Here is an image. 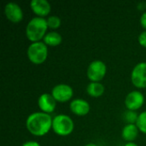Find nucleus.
Returning <instances> with one entry per match:
<instances>
[{"label":"nucleus","instance_id":"f257e3e1","mask_svg":"<svg viewBox=\"0 0 146 146\" xmlns=\"http://www.w3.org/2000/svg\"><path fill=\"white\" fill-rule=\"evenodd\" d=\"M52 117L50 114L42 111L34 112L29 115L26 120V127L27 131L38 137L47 134L52 128Z\"/></svg>","mask_w":146,"mask_h":146},{"label":"nucleus","instance_id":"f03ea898","mask_svg":"<svg viewBox=\"0 0 146 146\" xmlns=\"http://www.w3.org/2000/svg\"><path fill=\"white\" fill-rule=\"evenodd\" d=\"M45 18L35 16L32 18L26 27V36L32 42H38L44 38L48 30Z\"/></svg>","mask_w":146,"mask_h":146},{"label":"nucleus","instance_id":"7ed1b4c3","mask_svg":"<svg viewBox=\"0 0 146 146\" xmlns=\"http://www.w3.org/2000/svg\"><path fill=\"white\" fill-rule=\"evenodd\" d=\"M27 55L32 63L42 64L48 57V47L43 41L31 43L27 48Z\"/></svg>","mask_w":146,"mask_h":146},{"label":"nucleus","instance_id":"20e7f679","mask_svg":"<svg viewBox=\"0 0 146 146\" xmlns=\"http://www.w3.org/2000/svg\"><path fill=\"white\" fill-rule=\"evenodd\" d=\"M74 128V123L71 117L60 114L56 115L52 121V130L59 136L65 137L71 134Z\"/></svg>","mask_w":146,"mask_h":146},{"label":"nucleus","instance_id":"39448f33","mask_svg":"<svg viewBox=\"0 0 146 146\" xmlns=\"http://www.w3.org/2000/svg\"><path fill=\"white\" fill-rule=\"evenodd\" d=\"M107 73V66L104 62L101 60H94L92 61L86 71L87 78L92 82H100Z\"/></svg>","mask_w":146,"mask_h":146},{"label":"nucleus","instance_id":"423d86ee","mask_svg":"<svg viewBox=\"0 0 146 146\" xmlns=\"http://www.w3.org/2000/svg\"><path fill=\"white\" fill-rule=\"evenodd\" d=\"M131 80L137 88H146V62L137 63L132 70Z\"/></svg>","mask_w":146,"mask_h":146},{"label":"nucleus","instance_id":"0eeeda50","mask_svg":"<svg viewBox=\"0 0 146 146\" xmlns=\"http://www.w3.org/2000/svg\"><path fill=\"white\" fill-rule=\"evenodd\" d=\"M51 95L53 96L56 102L66 103L73 98L74 90L68 84H57L52 88Z\"/></svg>","mask_w":146,"mask_h":146},{"label":"nucleus","instance_id":"6e6552de","mask_svg":"<svg viewBox=\"0 0 146 146\" xmlns=\"http://www.w3.org/2000/svg\"><path fill=\"white\" fill-rule=\"evenodd\" d=\"M3 11L6 18L12 23H19L23 19L22 9L15 2H9L6 3Z\"/></svg>","mask_w":146,"mask_h":146},{"label":"nucleus","instance_id":"1a4fd4ad","mask_svg":"<svg viewBox=\"0 0 146 146\" xmlns=\"http://www.w3.org/2000/svg\"><path fill=\"white\" fill-rule=\"evenodd\" d=\"M145 103V96L139 91H132L130 92L125 98V105L128 110L136 111L140 109Z\"/></svg>","mask_w":146,"mask_h":146},{"label":"nucleus","instance_id":"9d476101","mask_svg":"<svg viewBox=\"0 0 146 146\" xmlns=\"http://www.w3.org/2000/svg\"><path fill=\"white\" fill-rule=\"evenodd\" d=\"M38 105L42 112L52 113L56 107V101L50 93H43L38 98Z\"/></svg>","mask_w":146,"mask_h":146},{"label":"nucleus","instance_id":"9b49d317","mask_svg":"<svg viewBox=\"0 0 146 146\" xmlns=\"http://www.w3.org/2000/svg\"><path fill=\"white\" fill-rule=\"evenodd\" d=\"M30 8L37 16L43 18L47 16L51 10L50 3L47 0H32Z\"/></svg>","mask_w":146,"mask_h":146},{"label":"nucleus","instance_id":"f8f14e48","mask_svg":"<svg viewBox=\"0 0 146 146\" xmlns=\"http://www.w3.org/2000/svg\"><path fill=\"white\" fill-rule=\"evenodd\" d=\"M69 108L74 115L80 116L86 115L90 111L89 103L82 98H75L72 100L69 104Z\"/></svg>","mask_w":146,"mask_h":146},{"label":"nucleus","instance_id":"ddd939ff","mask_svg":"<svg viewBox=\"0 0 146 146\" xmlns=\"http://www.w3.org/2000/svg\"><path fill=\"white\" fill-rule=\"evenodd\" d=\"M139 128L136 124H127L121 131V137L127 142H133L139 135Z\"/></svg>","mask_w":146,"mask_h":146},{"label":"nucleus","instance_id":"4468645a","mask_svg":"<svg viewBox=\"0 0 146 146\" xmlns=\"http://www.w3.org/2000/svg\"><path fill=\"white\" fill-rule=\"evenodd\" d=\"M62 35L56 31L48 32L43 38V42L47 46L48 45L49 46H57L62 43Z\"/></svg>","mask_w":146,"mask_h":146},{"label":"nucleus","instance_id":"2eb2a0df","mask_svg":"<svg viewBox=\"0 0 146 146\" xmlns=\"http://www.w3.org/2000/svg\"><path fill=\"white\" fill-rule=\"evenodd\" d=\"M104 86L101 82H91L86 86V92L92 98H99L104 92Z\"/></svg>","mask_w":146,"mask_h":146},{"label":"nucleus","instance_id":"dca6fc26","mask_svg":"<svg viewBox=\"0 0 146 146\" xmlns=\"http://www.w3.org/2000/svg\"><path fill=\"white\" fill-rule=\"evenodd\" d=\"M46 21H47L48 27L52 29V30H56V29L59 28L61 24H62L61 18L57 15H49L48 18L46 19Z\"/></svg>","mask_w":146,"mask_h":146},{"label":"nucleus","instance_id":"f3484780","mask_svg":"<svg viewBox=\"0 0 146 146\" xmlns=\"http://www.w3.org/2000/svg\"><path fill=\"white\" fill-rule=\"evenodd\" d=\"M139 132L146 134V110L139 115V118L136 123Z\"/></svg>","mask_w":146,"mask_h":146},{"label":"nucleus","instance_id":"a211bd4d","mask_svg":"<svg viewBox=\"0 0 146 146\" xmlns=\"http://www.w3.org/2000/svg\"><path fill=\"white\" fill-rule=\"evenodd\" d=\"M138 118H139V115L136 113V111L127 110L125 113V120L127 122V124H136Z\"/></svg>","mask_w":146,"mask_h":146},{"label":"nucleus","instance_id":"6ab92c4d","mask_svg":"<svg viewBox=\"0 0 146 146\" xmlns=\"http://www.w3.org/2000/svg\"><path fill=\"white\" fill-rule=\"evenodd\" d=\"M138 40L141 46L146 48V30H144L142 33H140V34L138 37Z\"/></svg>","mask_w":146,"mask_h":146},{"label":"nucleus","instance_id":"aec40b11","mask_svg":"<svg viewBox=\"0 0 146 146\" xmlns=\"http://www.w3.org/2000/svg\"><path fill=\"white\" fill-rule=\"evenodd\" d=\"M140 25L145 30H146V11L143 12L140 16Z\"/></svg>","mask_w":146,"mask_h":146},{"label":"nucleus","instance_id":"412c9836","mask_svg":"<svg viewBox=\"0 0 146 146\" xmlns=\"http://www.w3.org/2000/svg\"><path fill=\"white\" fill-rule=\"evenodd\" d=\"M21 146H41L37 141H33V140H31V141H27V142H25L24 144H22V145Z\"/></svg>","mask_w":146,"mask_h":146},{"label":"nucleus","instance_id":"4be33fe9","mask_svg":"<svg viewBox=\"0 0 146 146\" xmlns=\"http://www.w3.org/2000/svg\"><path fill=\"white\" fill-rule=\"evenodd\" d=\"M124 146H139L136 143H134V142H127Z\"/></svg>","mask_w":146,"mask_h":146},{"label":"nucleus","instance_id":"5701e85b","mask_svg":"<svg viewBox=\"0 0 146 146\" xmlns=\"http://www.w3.org/2000/svg\"><path fill=\"white\" fill-rule=\"evenodd\" d=\"M85 146H98L96 144H94V143H89V144H86Z\"/></svg>","mask_w":146,"mask_h":146},{"label":"nucleus","instance_id":"b1692460","mask_svg":"<svg viewBox=\"0 0 146 146\" xmlns=\"http://www.w3.org/2000/svg\"><path fill=\"white\" fill-rule=\"evenodd\" d=\"M145 8H146V2H145Z\"/></svg>","mask_w":146,"mask_h":146}]
</instances>
